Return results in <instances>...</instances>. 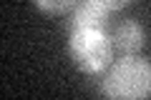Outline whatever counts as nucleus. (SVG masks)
Returning a JSON list of instances; mask_svg holds the SVG:
<instances>
[{"mask_svg":"<svg viewBox=\"0 0 151 100\" xmlns=\"http://www.w3.org/2000/svg\"><path fill=\"white\" fill-rule=\"evenodd\" d=\"M101 95L106 100H146L151 95V60L126 55L111 63L101 78Z\"/></svg>","mask_w":151,"mask_h":100,"instance_id":"nucleus-1","label":"nucleus"},{"mask_svg":"<svg viewBox=\"0 0 151 100\" xmlns=\"http://www.w3.org/2000/svg\"><path fill=\"white\" fill-rule=\"evenodd\" d=\"M68 53L78 70H83L86 75H101L111 68V35L106 30H93V28L70 30Z\"/></svg>","mask_w":151,"mask_h":100,"instance_id":"nucleus-2","label":"nucleus"},{"mask_svg":"<svg viewBox=\"0 0 151 100\" xmlns=\"http://www.w3.org/2000/svg\"><path fill=\"white\" fill-rule=\"evenodd\" d=\"M126 5H129L126 0H88V3H78V8L70 13V30H83V28L103 30L108 15Z\"/></svg>","mask_w":151,"mask_h":100,"instance_id":"nucleus-3","label":"nucleus"},{"mask_svg":"<svg viewBox=\"0 0 151 100\" xmlns=\"http://www.w3.org/2000/svg\"><path fill=\"white\" fill-rule=\"evenodd\" d=\"M144 40H146V35H144V28L139 25L136 20H124V23H119V25L113 28V33H111V45H113V50H119L121 55H136L144 48Z\"/></svg>","mask_w":151,"mask_h":100,"instance_id":"nucleus-4","label":"nucleus"},{"mask_svg":"<svg viewBox=\"0 0 151 100\" xmlns=\"http://www.w3.org/2000/svg\"><path fill=\"white\" fill-rule=\"evenodd\" d=\"M38 8L43 13H55V15H60V13H73L76 8H78V3H73V0H60V3H45V0H38L35 3Z\"/></svg>","mask_w":151,"mask_h":100,"instance_id":"nucleus-5","label":"nucleus"}]
</instances>
